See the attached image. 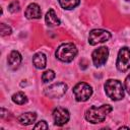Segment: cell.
I'll return each mask as SVG.
<instances>
[{
	"instance_id": "6da1fadb",
	"label": "cell",
	"mask_w": 130,
	"mask_h": 130,
	"mask_svg": "<svg viewBox=\"0 0 130 130\" xmlns=\"http://www.w3.org/2000/svg\"><path fill=\"white\" fill-rule=\"evenodd\" d=\"M113 108L112 106L105 104L102 105L100 107L98 106H91L90 108H88L85 112L84 118L87 122L91 123V124H98V123H102L105 121V119L107 118L108 114H110L112 112Z\"/></svg>"
},
{
	"instance_id": "7a4b0ae2",
	"label": "cell",
	"mask_w": 130,
	"mask_h": 130,
	"mask_svg": "<svg viewBox=\"0 0 130 130\" xmlns=\"http://www.w3.org/2000/svg\"><path fill=\"white\" fill-rule=\"evenodd\" d=\"M55 55L61 62L70 63L77 55V48L73 43H63L57 48Z\"/></svg>"
},
{
	"instance_id": "3957f363",
	"label": "cell",
	"mask_w": 130,
	"mask_h": 130,
	"mask_svg": "<svg viewBox=\"0 0 130 130\" xmlns=\"http://www.w3.org/2000/svg\"><path fill=\"white\" fill-rule=\"evenodd\" d=\"M105 92L113 101H120L124 98L125 92H124V87L121 83V81L117 79H108L105 82L104 85Z\"/></svg>"
},
{
	"instance_id": "277c9868",
	"label": "cell",
	"mask_w": 130,
	"mask_h": 130,
	"mask_svg": "<svg viewBox=\"0 0 130 130\" xmlns=\"http://www.w3.org/2000/svg\"><path fill=\"white\" fill-rule=\"evenodd\" d=\"M72 91L77 102H86L92 95V87L86 82H78Z\"/></svg>"
},
{
	"instance_id": "5b68a950",
	"label": "cell",
	"mask_w": 130,
	"mask_h": 130,
	"mask_svg": "<svg viewBox=\"0 0 130 130\" xmlns=\"http://www.w3.org/2000/svg\"><path fill=\"white\" fill-rule=\"evenodd\" d=\"M116 67L120 72H126L130 68V49L123 47L118 52Z\"/></svg>"
},
{
	"instance_id": "8992f818",
	"label": "cell",
	"mask_w": 130,
	"mask_h": 130,
	"mask_svg": "<svg viewBox=\"0 0 130 130\" xmlns=\"http://www.w3.org/2000/svg\"><path fill=\"white\" fill-rule=\"evenodd\" d=\"M110 39H111V34L108 30L101 28L91 29L88 35V43L91 46H95L98 44L108 42Z\"/></svg>"
},
{
	"instance_id": "52a82bcc",
	"label": "cell",
	"mask_w": 130,
	"mask_h": 130,
	"mask_svg": "<svg viewBox=\"0 0 130 130\" xmlns=\"http://www.w3.org/2000/svg\"><path fill=\"white\" fill-rule=\"evenodd\" d=\"M67 84L64 82H57L49 85L47 88H45L44 93L46 96L50 99H59L63 96L67 91Z\"/></svg>"
},
{
	"instance_id": "ba28073f",
	"label": "cell",
	"mask_w": 130,
	"mask_h": 130,
	"mask_svg": "<svg viewBox=\"0 0 130 130\" xmlns=\"http://www.w3.org/2000/svg\"><path fill=\"white\" fill-rule=\"evenodd\" d=\"M109 57V49L107 47H100L95 49L91 54V59L95 67H101L107 63Z\"/></svg>"
},
{
	"instance_id": "9c48e42d",
	"label": "cell",
	"mask_w": 130,
	"mask_h": 130,
	"mask_svg": "<svg viewBox=\"0 0 130 130\" xmlns=\"http://www.w3.org/2000/svg\"><path fill=\"white\" fill-rule=\"evenodd\" d=\"M70 119V113L67 109L62 108V107H58L56 109H54L53 111V120L55 125L57 126H63L65 125Z\"/></svg>"
},
{
	"instance_id": "30bf717a",
	"label": "cell",
	"mask_w": 130,
	"mask_h": 130,
	"mask_svg": "<svg viewBox=\"0 0 130 130\" xmlns=\"http://www.w3.org/2000/svg\"><path fill=\"white\" fill-rule=\"evenodd\" d=\"M24 15L27 19H39L42 16L41 7L37 3H30L26 7V9L24 11Z\"/></svg>"
},
{
	"instance_id": "8fae6325",
	"label": "cell",
	"mask_w": 130,
	"mask_h": 130,
	"mask_svg": "<svg viewBox=\"0 0 130 130\" xmlns=\"http://www.w3.org/2000/svg\"><path fill=\"white\" fill-rule=\"evenodd\" d=\"M21 55L19 54L18 51H11L10 54L8 55V58H7V64H8V67L11 69V70H16L20 64H21Z\"/></svg>"
},
{
	"instance_id": "7c38bea8",
	"label": "cell",
	"mask_w": 130,
	"mask_h": 130,
	"mask_svg": "<svg viewBox=\"0 0 130 130\" xmlns=\"http://www.w3.org/2000/svg\"><path fill=\"white\" fill-rule=\"evenodd\" d=\"M32 64L37 69H44L47 65V57L44 53L38 52L32 56Z\"/></svg>"
},
{
	"instance_id": "4fadbf2b",
	"label": "cell",
	"mask_w": 130,
	"mask_h": 130,
	"mask_svg": "<svg viewBox=\"0 0 130 130\" xmlns=\"http://www.w3.org/2000/svg\"><path fill=\"white\" fill-rule=\"evenodd\" d=\"M45 21L47 23L48 26H57L60 24V19L58 18L56 12L54 9H49V11L46 13V16H45Z\"/></svg>"
},
{
	"instance_id": "5bb4252c",
	"label": "cell",
	"mask_w": 130,
	"mask_h": 130,
	"mask_svg": "<svg viewBox=\"0 0 130 130\" xmlns=\"http://www.w3.org/2000/svg\"><path fill=\"white\" fill-rule=\"evenodd\" d=\"M37 119V114L34 113V112H26V113H23L21 114L19 117H18V122L21 124V125H24V126H27V125H30L32 124Z\"/></svg>"
},
{
	"instance_id": "9a60e30c",
	"label": "cell",
	"mask_w": 130,
	"mask_h": 130,
	"mask_svg": "<svg viewBox=\"0 0 130 130\" xmlns=\"http://www.w3.org/2000/svg\"><path fill=\"white\" fill-rule=\"evenodd\" d=\"M58 1L60 6L66 10H71L76 6H78L80 3V0H58Z\"/></svg>"
},
{
	"instance_id": "2e32d148",
	"label": "cell",
	"mask_w": 130,
	"mask_h": 130,
	"mask_svg": "<svg viewBox=\"0 0 130 130\" xmlns=\"http://www.w3.org/2000/svg\"><path fill=\"white\" fill-rule=\"evenodd\" d=\"M12 102L14 104H17V105H24L26 102H27V98L26 95L22 92V91H17L15 92L13 95H12Z\"/></svg>"
},
{
	"instance_id": "e0dca14e",
	"label": "cell",
	"mask_w": 130,
	"mask_h": 130,
	"mask_svg": "<svg viewBox=\"0 0 130 130\" xmlns=\"http://www.w3.org/2000/svg\"><path fill=\"white\" fill-rule=\"evenodd\" d=\"M54 78H55V72L53 70H51V69L45 71L43 73V75H42V80H43L44 83H47L49 81H52Z\"/></svg>"
},
{
	"instance_id": "ac0fdd59",
	"label": "cell",
	"mask_w": 130,
	"mask_h": 130,
	"mask_svg": "<svg viewBox=\"0 0 130 130\" xmlns=\"http://www.w3.org/2000/svg\"><path fill=\"white\" fill-rule=\"evenodd\" d=\"M11 32H12V29H11V27L9 25H7V24H5L3 22L0 23V35L2 37L9 36V35H11Z\"/></svg>"
},
{
	"instance_id": "d6986e66",
	"label": "cell",
	"mask_w": 130,
	"mask_h": 130,
	"mask_svg": "<svg viewBox=\"0 0 130 130\" xmlns=\"http://www.w3.org/2000/svg\"><path fill=\"white\" fill-rule=\"evenodd\" d=\"M19 8H20V5H19V2L17 0H13L12 2H10V4L8 5V10L11 12V13H15L17 11H19Z\"/></svg>"
},
{
	"instance_id": "ffe728a7",
	"label": "cell",
	"mask_w": 130,
	"mask_h": 130,
	"mask_svg": "<svg viewBox=\"0 0 130 130\" xmlns=\"http://www.w3.org/2000/svg\"><path fill=\"white\" fill-rule=\"evenodd\" d=\"M35 129H48L49 128V125L47 124V122L45 120H41L40 122H38L35 126H34Z\"/></svg>"
},
{
	"instance_id": "44dd1931",
	"label": "cell",
	"mask_w": 130,
	"mask_h": 130,
	"mask_svg": "<svg viewBox=\"0 0 130 130\" xmlns=\"http://www.w3.org/2000/svg\"><path fill=\"white\" fill-rule=\"evenodd\" d=\"M125 90L130 95V74H128L127 77L125 78Z\"/></svg>"
},
{
	"instance_id": "7402d4cb",
	"label": "cell",
	"mask_w": 130,
	"mask_h": 130,
	"mask_svg": "<svg viewBox=\"0 0 130 130\" xmlns=\"http://www.w3.org/2000/svg\"><path fill=\"white\" fill-rule=\"evenodd\" d=\"M126 1H127V2H130V0H126Z\"/></svg>"
}]
</instances>
